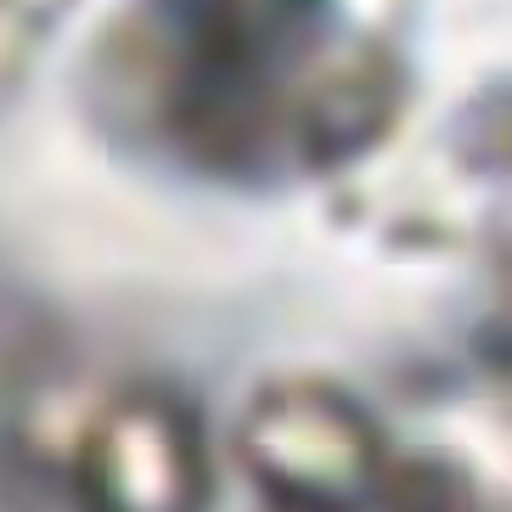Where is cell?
<instances>
[{
	"label": "cell",
	"instance_id": "cell-1",
	"mask_svg": "<svg viewBox=\"0 0 512 512\" xmlns=\"http://www.w3.org/2000/svg\"><path fill=\"white\" fill-rule=\"evenodd\" d=\"M85 96L141 158L287 192L389 136L406 68L344 0H130L96 40Z\"/></svg>",
	"mask_w": 512,
	"mask_h": 512
},
{
	"label": "cell",
	"instance_id": "cell-2",
	"mask_svg": "<svg viewBox=\"0 0 512 512\" xmlns=\"http://www.w3.org/2000/svg\"><path fill=\"white\" fill-rule=\"evenodd\" d=\"M237 462L259 512H377L394 451L332 377H276L242 411Z\"/></svg>",
	"mask_w": 512,
	"mask_h": 512
},
{
	"label": "cell",
	"instance_id": "cell-3",
	"mask_svg": "<svg viewBox=\"0 0 512 512\" xmlns=\"http://www.w3.org/2000/svg\"><path fill=\"white\" fill-rule=\"evenodd\" d=\"M62 473L79 512H209L214 496L209 434L158 383H124L79 411Z\"/></svg>",
	"mask_w": 512,
	"mask_h": 512
},
{
	"label": "cell",
	"instance_id": "cell-4",
	"mask_svg": "<svg viewBox=\"0 0 512 512\" xmlns=\"http://www.w3.org/2000/svg\"><path fill=\"white\" fill-rule=\"evenodd\" d=\"M68 6L74 0H0V74L23 68L29 51L46 46Z\"/></svg>",
	"mask_w": 512,
	"mask_h": 512
}]
</instances>
